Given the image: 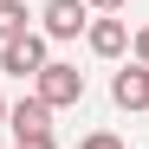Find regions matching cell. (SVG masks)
<instances>
[{
    "label": "cell",
    "mask_w": 149,
    "mask_h": 149,
    "mask_svg": "<svg viewBox=\"0 0 149 149\" xmlns=\"http://www.w3.org/2000/svg\"><path fill=\"white\" fill-rule=\"evenodd\" d=\"M33 97H39L45 110H71V104H84V71L65 65V58H45L39 78H33Z\"/></svg>",
    "instance_id": "6da1fadb"
},
{
    "label": "cell",
    "mask_w": 149,
    "mask_h": 149,
    "mask_svg": "<svg viewBox=\"0 0 149 149\" xmlns=\"http://www.w3.org/2000/svg\"><path fill=\"white\" fill-rule=\"evenodd\" d=\"M45 58H52V39L45 33H19V39L0 45V71H7V78H39Z\"/></svg>",
    "instance_id": "7a4b0ae2"
},
{
    "label": "cell",
    "mask_w": 149,
    "mask_h": 149,
    "mask_svg": "<svg viewBox=\"0 0 149 149\" xmlns=\"http://www.w3.org/2000/svg\"><path fill=\"white\" fill-rule=\"evenodd\" d=\"M91 26V7H84V0H45V7H39V33L45 39H78Z\"/></svg>",
    "instance_id": "3957f363"
},
{
    "label": "cell",
    "mask_w": 149,
    "mask_h": 149,
    "mask_svg": "<svg viewBox=\"0 0 149 149\" xmlns=\"http://www.w3.org/2000/svg\"><path fill=\"white\" fill-rule=\"evenodd\" d=\"M84 45L97 58H123V52H130V19H117V13L91 19V26H84Z\"/></svg>",
    "instance_id": "277c9868"
},
{
    "label": "cell",
    "mask_w": 149,
    "mask_h": 149,
    "mask_svg": "<svg viewBox=\"0 0 149 149\" xmlns=\"http://www.w3.org/2000/svg\"><path fill=\"white\" fill-rule=\"evenodd\" d=\"M110 97H117V110H149V65H123L117 78H110Z\"/></svg>",
    "instance_id": "5b68a950"
},
{
    "label": "cell",
    "mask_w": 149,
    "mask_h": 149,
    "mask_svg": "<svg viewBox=\"0 0 149 149\" xmlns=\"http://www.w3.org/2000/svg\"><path fill=\"white\" fill-rule=\"evenodd\" d=\"M7 123H13V136H39V130H52V110L39 97H19V104H7Z\"/></svg>",
    "instance_id": "8992f818"
},
{
    "label": "cell",
    "mask_w": 149,
    "mask_h": 149,
    "mask_svg": "<svg viewBox=\"0 0 149 149\" xmlns=\"http://www.w3.org/2000/svg\"><path fill=\"white\" fill-rule=\"evenodd\" d=\"M19 33H33L26 0H0V45H7V39H19Z\"/></svg>",
    "instance_id": "52a82bcc"
},
{
    "label": "cell",
    "mask_w": 149,
    "mask_h": 149,
    "mask_svg": "<svg viewBox=\"0 0 149 149\" xmlns=\"http://www.w3.org/2000/svg\"><path fill=\"white\" fill-rule=\"evenodd\" d=\"M78 149H123V136H117V130H91Z\"/></svg>",
    "instance_id": "ba28073f"
},
{
    "label": "cell",
    "mask_w": 149,
    "mask_h": 149,
    "mask_svg": "<svg viewBox=\"0 0 149 149\" xmlns=\"http://www.w3.org/2000/svg\"><path fill=\"white\" fill-rule=\"evenodd\" d=\"M13 149H58V136H52V130H39V136H13Z\"/></svg>",
    "instance_id": "9c48e42d"
},
{
    "label": "cell",
    "mask_w": 149,
    "mask_h": 149,
    "mask_svg": "<svg viewBox=\"0 0 149 149\" xmlns=\"http://www.w3.org/2000/svg\"><path fill=\"white\" fill-rule=\"evenodd\" d=\"M130 52H136V65H149V26H136V33H130Z\"/></svg>",
    "instance_id": "30bf717a"
},
{
    "label": "cell",
    "mask_w": 149,
    "mask_h": 149,
    "mask_svg": "<svg viewBox=\"0 0 149 149\" xmlns=\"http://www.w3.org/2000/svg\"><path fill=\"white\" fill-rule=\"evenodd\" d=\"M84 7H97V13H123V0H84Z\"/></svg>",
    "instance_id": "8fae6325"
},
{
    "label": "cell",
    "mask_w": 149,
    "mask_h": 149,
    "mask_svg": "<svg viewBox=\"0 0 149 149\" xmlns=\"http://www.w3.org/2000/svg\"><path fill=\"white\" fill-rule=\"evenodd\" d=\"M0 123H7V97H0Z\"/></svg>",
    "instance_id": "7c38bea8"
}]
</instances>
